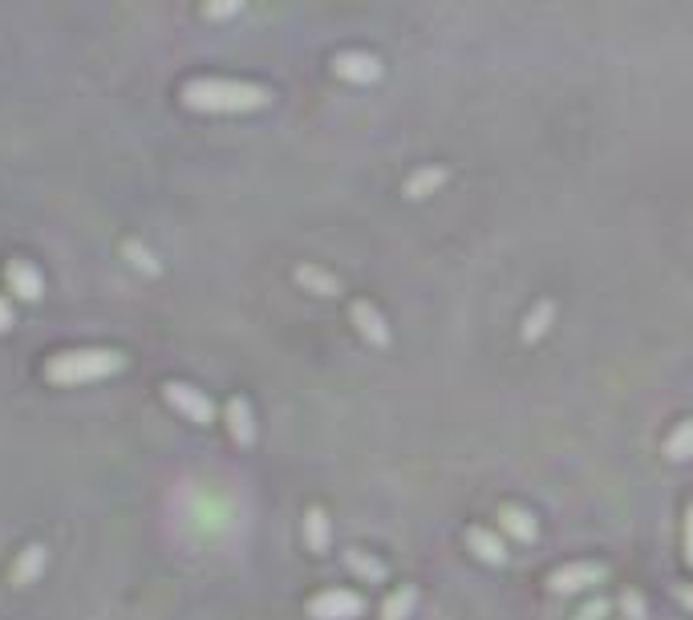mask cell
Segmentation results:
<instances>
[{"instance_id":"cell-18","label":"cell","mask_w":693,"mask_h":620,"mask_svg":"<svg viewBox=\"0 0 693 620\" xmlns=\"http://www.w3.org/2000/svg\"><path fill=\"white\" fill-rule=\"evenodd\" d=\"M414 608H418V588H414V584H402L398 592L385 596V604H381V620H410Z\"/></svg>"},{"instance_id":"cell-22","label":"cell","mask_w":693,"mask_h":620,"mask_svg":"<svg viewBox=\"0 0 693 620\" xmlns=\"http://www.w3.org/2000/svg\"><path fill=\"white\" fill-rule=\"evenodd\" d=\"M211 21H227V17H236V13H244V5L240 0H211V5L203 9Z\"/></svg>"},{"instance_id":"cell-26","label":"cell","mask_w":693,"mask_h":620,"mask_svg":"<svg viewBox=\"0 0 693 620\" xmlns=\"http://www.w3.org/2000/svg\"><path fill=\"white\" fill-rule=\"evenodd\" d=\"M673 600L693 612V584H673Z\"/></svg>"},{"instance_id":"cell-1","label":"cell","mask_w":693,"mask_h":620,"mask_svg":"<svg viewBox=\"0 0 693 620\" xmlns=\"http://www.w3.org/2000/svg\"><path fill=\"white\" fill-rule=\"evenodd\" d=\"M272 94L256 82H236V77H195L183 86V106L203 114H252L264 110Z\"/></svg>"},{"instance_id":"cell-21","label":"cell","mask_w":693,"mask_h":620,"mask_svg":"<svg viewBox=\"0 0 693 620\" xmlns=\"http://www.w3.org/2000/svg\"><path fill=\"white\" fill-rule=\"evenodd\" d=\"M616 608L625 612V620H649V604H645V596L637 588H625L621 596H616Z\"/></svg>"},{"instance_id":"cell-5","label":"cell","mask_w":693,"mask_h":620,"mask_svg":"<svg viewBox=\"0 0 693 620\" xmlns=\"http://www.w3.org/2000/svg\"><path fill=\"white\" fill-rule=\"evenodd\" d=\"M333 73L341 77V82H353V86H373V82H381L385 65H381L377 53H365V49H341V53L333 57Z\"/></svg>"},{"instance_id":"cell-6","label":"cell","mask_w":693,"mask_h":620,"mask_svg":"<svg viewBox=\"0 0 693 620\" xmlns=\"http://www.w3.org/2000/svg\"><path fill=\"white\" fill-rule=\"evenodd\" d=\"M163 394H167V402H171L183 418H191L195 426H211V422H215V402H211L203 390H195V385H187V381H167Z\"/></svg>"},{"instance_id":"cell-24","label":"cell","mask_w":693,"mask_h":620,"mask_svg":"<svg viewBox=\"0 0 693 620\" xmlns=\"http://www.w3.org/2000/svg\"><path fill=\"white\" fill-rule=\"evenodd\" d=\"M685 564L693 568V499H689V507H685Z\"/></svg>"},{"instance_id":"cell-23","label":"cell","mask_w":693,"mask_h":620,"mask_svg":"<svg viewBox=\"0 0 693 620\" xmlns=\"http://www.w3.org/2000/svg\"><path fill=\"white\" fill-rule=\"evenodd\" d=\"M608 612H612V600L596 596V600H588V604L576 612V620H608Z\"/></svg>"},{"instance_id":"cell-4","label":"cell","mask_w":693,"mask_h":620,"mask_svg":"<svg viewBox=\"0 0 693 620\" xmlns=\"http://www.w3.org/2000/svg\"><path fill=\"white\" fill-rule=\"evenodd\" d=\"M608 580V568L604 564H564L548 576V592L552 596H576V592H588V588H600Z\"/></svg>"},{"instance_id":"cell-25","label":"cell","mask_w":693,"mask_h":620,"mask_svg":"<svg viewBox=\"0 0 693 620\" xmlns=\"http://www.w3.org/2000/svg\"><path fill=\"white\" fill-rule=\"evenodd\" d=\"M17 325V317H13V300L9 296H0V333H9Z\"/></svg>"},{"instance_id":"cell-2","label":"cell","mask_w":693,"mask_h":620,"mask_svg":"<svg viewBox=\"0 0 693 620\" xmlns=\"http://www.w3.org/2000/svg\"><path fill=\"white\" fill-rule=\"evenodd\" d=\"M126 369V357L118 349H73L45 361V381L53 385H90L102 377H114Z\"/></svg>"},{"instance_id":"cell-13","label":"cell","mask_w":693,"mask_h":620,"mask_svg":"<svg viewBox=\"0 0 693 620\" xmlns=\"http://www.w3.org/2000/svg\"><path fill=\"white\" fill-rule=\"evenodd\" d=\"M296 284H300L304 292H313V296H325V300L341 296V280H337L333 272L317 268V264H300V268H296Z\"/></svg>"},{"instance_id":"cell-15","label":"cell","mask_w":693,"mask_h":620,"mask_svg":"<svg viewBox=\"0 0 693 620\" xmlns=\"http://www.w3.org/2000/svg\"><path fill=\"white\" fill-rule=\"evenodd\" d=\"M552 321H556V300H539L531 313L523 317V329H519V337L527 341V345H535V341H544L548 337V329H552Z\"/></svg>"},{"instance_id":"cell-19","label":"cell","mask_w":693,"mask_h":620,"mask_svg":"<svg viewBox=\"0 0 693 620\" xmlns=\"http://www.w3.org/2000/svg\"><path fill=\"white\" fill-rule=\"evenodd\" d=\"M665 458H669V462H689V458H693V418H685V422H677V426L669 430V438H665Z\"/></svg>"},{"instance_id":"cell-10","label":"cell","mask_w":693,"mask_h":620,"mask_svg":"<svg viewBox=\"0 0 693 620\" xmlns=\"http://www.w3.org/2000/svg\"><path fill=\"white\" fill-rule=\"evenodd\" d=\"M304 544L313 556H325L333 548V523H329V511L325 507H308L304 511Z\"/></svg>"},{"instance_id":"cell-3","label":"cell","mask_w":693,"mask_h":620,"mask_svg":"<svg viewBox=\"0 0 693 620\" xmlns=\"http://www.w3.org/2000/svg\"><path fill=\"white\" fill-rule=\"evenodd\" d=\"M308 616L313 620H357V616H365V596H357L353 588H325L308 600Z\"/></svg>"},{"instance_id":"cell-7","label":"cell","mask_w":693,"mask_h":620,"mask_svg":"<svg viewBox=\"0 0 693 620\" xmlns=\"http://www.w3.org/2000/svg\"><path fill=\"white\" fill-rule=\"evenodd\" d=\"M349 321H353V329H357L373 349H390L394 333H390V325H385V317H381V308H377V304H369V300H353V304H349Z\"/></svg>"},{"instance_id":"cell-8","label":"cell","mask_w":693,"mask_h":620,"mask_svg":"<svg viewBox=\"0 0 693 620\" xmlns=\"http://www.w3.org/2000/svg\"><path fill=\"white\" fill-rule=\"evenodd\" d=\"M5 280H9V292L21 296V300H29V304L45 296V276H41V268L29 264V260H9Z\"/></svg>"},{"instance_id":"cell-16","label":"cell","mask_w":693,"mask_h":620,"mask_svg":"<svg viewBox=\"0 0 693 620\" xmlns=\"http://www.w3.org/2000/svg\"><path fill=\"white\" fill-rule=\"evenodd\" d=\"M446 179H450L446 167H422V171H414V175L406 179V199H426V195L442 191Z\"/></svg>"},{"instance_id":"cell-9","label":"cell","mask_w":693,"mask_h":620,"mask_svg":"<svg viewBox=\"0 0 693 620\" xmlns=\"http://www.w3.org/2000/svg\"><path fill=\"white\" fill-rule=\"evenodd\" d=\"M467 548L475 552V560H483V564H491V568H503L507 564V544L499 539V531H491V527H467Z\"/></svg>"},{"instance_id":"cell-17","label":"cell","mask_w":693,"mask_h":620,"mask_svg":"<svg viewBox=\"0 0 693 620\" xmlns=\"http://www.w3.org/2000/svg\"><path fill=\"white\" fill-rule=\"evenodd\" d=\"M345 568H349L357 580H365V584H381L385 576H390L377 556H369V552H361V548H349V552H345Z\"/></svg>"},{"instance_id":"cell-11","label":"cell","mask_w":693,"mask_h":620,"mask_svg":"<svg viewBox=\"0 0 693 620\" xmlns=\"http://www.w3.org/2000/svg\"><path fill=\"white\" fill-rule=\"evenodd\" d=\"M223 422H227L231 438H236L240 446H252L256 442V414H252V402L248 398H231L227 410H223Z\"/></svg>"},{"instance_id":"cell-12","label":"cell","mask_w":693,"mask_h":620,"mask_svg":"<svg viewBox=\"0 0 693 620\" xmlns=\"http://www.w3.org/2000/svg\"><path fill=\"white\" fill-rule=\"evenodd\" d=\"M499 527H503L511 539H519V544H535V539H539L535 515L523 511V507H515V503H503V507H499Z\"/></svg>"},{"instance_id":"cell-14","label":"cell","mask_w":693,"mask_h":620,"mask_svg":"<svg viewBox=\"0 0 693 620\" xmlns=\"http://www.w3.org/2000/svg\"><path fill=\"white\" fill-rule=\"evenodd\" d=\"M45 548L41 544H29L21 556H17V564H13V572H9V580L17 584V588H29V584H37L41 580V572H45Z\"/></svg>"},{"instance_id":"cell-20","label":"cell","mask_w":693,"mask_h":620,"mask_svg":"<svg viewBox=\"0 0 693 620\" xmlns=\"http://www.w3.org/2000/svg\"><path fill=\"white\" fill-rule=\"evenodd\" d=\"M122 256H126V260H130L138 272H146V276H159V272H163V260L154 256V252H150L142 240H126V244H122Z\"/></svg>"}]
</instances>
